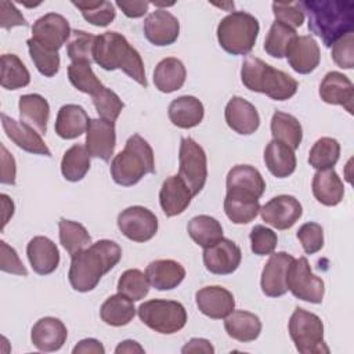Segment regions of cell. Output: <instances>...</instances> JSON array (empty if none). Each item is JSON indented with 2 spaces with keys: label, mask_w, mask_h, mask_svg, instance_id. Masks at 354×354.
<instances>
[{
  "label": "cell",
  "mask_w": 354,
  "mask_h": 354,
  "mask_svg": "<svg viewBox=\"0 0 354 354\" xmlns=\"http://www.w3.org/2000/svg\"><path fill=\"white\" fill-rule=\"evenodd\" d=\"M122 259L120 246L109 239H100L72 256L68 278L77 292L93 290L101 278Z\"/></svg>",
  "instance_id": "obj_1"
},
{
  "label": "cell",
  "mask_w": 354,
  "mask_h": 354,
  "mask_svg": "<svg viewBox=\"0 0 354 354\" xmlns=\"http://www.w3.org/2000/svg\"><path fill=\"white\" fill-rule=\"evenodd\" d=\"M308 18V30L332 47L340 37L354 29V3L351 0H304L300 1Z\"/></svg>",
  "instance_id": "obj_2"
},
{
  "label": "cell",
  "mask_w": 354,
  "mask_h": 354,
  "mask_svg": "<svg viewBox=\"0 0 354 354\" xmlns=\"http://www.w3.org/2000/svg\"><path fill=\"white\" fill-rule=\"evenodd\" d=\"M93 61L105 71L122 69L138 84L148 86L140 53L118 32H105L95 37Z\"/></svg>",
  "instance_id": "obj_3"
},
{
  "label": "cell",
  "mask_w": 354,
  "mask_h": 354,
  "mask_svg": "<svg viewBox=\"0 0 354 354\" xmlns=\"http://www.w3.org/2000/svg\"><path fill=\"white\" fill-rule=\"evenodd\" d=\"M241 80L248 90L266 94L275 101L292 98L299 88L297 80L290 75L272 68L263 59L253 55H248L243 59Z\"/></svg>",
  "instance_id": "obj_4"
},
{
  "label": "cell",
  "mask_w": 354,
  "mask_h": 354,
  "mask_svg": "<svg viewBox=\"0 0 354 354\" xmlns=\"http://www.w3.org/2000/svg\"><path fill=\"white\" fill-rule=\"evenodd\" d=\"M151 173H155V159L151 145L140 134L130 136L124 149L111 162V176L113 181L123 187H131L145 174Z\"/></svg>",
  "instance_id": "obj_5"
},
{
  "label": "cell",
  "mask_w": 354,
  "mask_h": 354,
  "mask_svg": "<svg viewBox=\"0 0 354 354\" xmlns=\"http://www.w3.org/2000/svg\"><path fill=\"white\" fill-rule=\"evenodd\" d=\"M260 32L257 18L246 11H232L217 26L220 47L232 55H246L256 44Z\"/></svg>",
  "instance_id": "obj_6"
},
{
  "label": "cell",
  "mask_w": 354,
  "mask_h": 354,
  "mask_svg": "<svg viewBox=\"0 0 354 354\" xmlns=\"http://www.w3.org/2000/svg\"><path fill=\"white\" fill-rule=\"evenodd\" d=\"M290 339L301 354H328L324 340V324L321 318L301 307L295 308L288 324Z\"/></svg>",
  "instance_id": "obj_7"
},
{
  "label": "cell",
  "mask_w": 354,
  "mask_h": 354,
  "mask_svg": "<svg viewBox=\"0 0 354 354\" xmlns=\"http://www.w3.org/2000/svg\"><path fill=\"white\" fill-rule=\"evenodd\" d=\"M137 311L142 324L162 335H173L187 324V311L180 301L153 299L140 304Z\"/></svg>",
  "instance_id": "obj_8"
},
{
  "label": "cell",
  "mask_w": 354,
  "mask_h": 354,
  "mask_svg": "<svg viewBox=\"0 0 354 354\" xmlns=\"http://www.w3.org/2000/svg\"><path fill=\"white\" fill-rule=\"evenodd\" d=\"M178 176L189 188L192 195H198L206 184L207 158L203 148L191 137H183L178 152Z\"/></svg>",
  "instance_id": "obj_9"
},
{
  "label": "cell",
  "mask_w": 354,
  "mask_h": 354,
  "mask_svg": "<svg viewBox=\"0 0 354 354\" xmlns=\"http://www.w3.org/2000/svg\"><path fill=\"white\" fill-rule=\"evenodd\" d=\"M286 286L295 297L303 301L318 304L324 299V281L313 274L306 257H293L286 272Z\"/></svg>",
  "instance_id": "obj_10"
},
{
  "label": "cell",
  "mask_w": 354,
  "mask_h": 354,
  "mask_svg": "<svg viewBox=\"0 0 354 354\" xmlns=\"http://www.w3.org/2000/svg\"><path fill=\"white\" fill-rule=\"evenodd\" d=\"M118 228L130 241L147 242L158 232V218L144 206H130L119 213Z\"/></svg>",
  "instance_id": "obj_11"
},
{
  "label": "cell",
  "mask_w": 354,
  "mask_h": 354,
  "mask_svg": "<svg viewBox=\"0 0 354 354\" xmlns=\"http://www.w3.org/2000/svg\"><path fill=\"white\" fill-rule=\"evenodd\" d=\"M72 29L65 17L55 12L44 14L32 26V39L46 48L58 51L69 40Z\"/></svg>",
  "instance_id": "obj_12"
},
{
  "label": "cell",
  "mask_w": 354,
  "mask_h": 354,
  "mask_svg": "<svg viewBox=\"0 0 354 354\" xmlns=\"http://www.w3.org/2000/svg\"><path fill=\"white\" fill-rule=\"evenodd\" d=\"M266 224L277 230H288L296 224L303 214L301 203L292 195H278L260 207Z\"/></svg>",
  "instance_id": "obj_13"
},
{
  "label": "cell",
  "mask_w": 354,
  "mask_h": 354,
  "mask_svg": "<svg viewBox=\"0 0 354 354\" xmlns=\"http://www.w3.org/2000/svg\"><path fill=\"white\" fill-rule=\"evenodd\" d=\"M241 260V248L227 238H221L203 250V264L207 271L216 275L232 274L239 267Z\"/></svg>",
  "instance_id": "obj_14"
},
{
  "label": "cell",
  "mask_w": 354,
  "mask_h": 354,
  "mask_svg": "<svg viewBox=\"0 0 354 354\" xmlns=\"http://www.w3.org/2000/svg\"><path fill=\"white\" fill-rule=\"evenodd\" d=\"M86 149L93 158L108 162L116 145L115 122L104 119H90L86 130Z\"/></svg>",
  "instance_id": "obj_15"
},
{
  "label": "cell",
  "mask_w": 354,
  "mask_h": 354,
  "mask_svg": "<svg viewBox=\"0 0 354 354\" xmlns=\"http://www.w3.org/2000/svg\"><path fill=\"white\" fill-rule=\"evenodd\" d=\"M144 35L153 46H170L180 35V22L167 10L158 8L145 18Z\"/></svg>",
  "instance_id": "obj_16"
},
{
  "label": "cell",
  "mask_w": 354,
  "mask_h": 354,
  "mask_svg": "<svg viewBox=\"0 0 354 354\" xmlns=\"http://www.w3.org/2000/svg\"><path fill=\"white\" fill-rule=\"evenodd\" d=\"M195 300L199 311L213 319H224L235 308L232 293L218 285L205 286L195 293Z\"/></svg>",
  "instance_id": "obj_17"
},
{
  "label": "cell",
  "mask_w": 354,
  "mask_h": 354,
  "mask_svg": "<svg viewBox=\"0 0 354 354\" xmlns=\"http://www.w3.org/2000/svg\"><path fill=\"white\" fill-rule=\"evenodd\" d=\"M293 256L286 252L271 253L261 272V290L268 297H279L288 292L286 272Z\"/></svg>",
  "instance_id": "obj_18"
},
{
  "label": "cell",
  "mask_w": 354,
  "mask_h": 354,
  "mask_svg": "<svg viewBox=\"0 0 354 354\" xmlns=\"http://www.w3.org/2000/svg\"><path fill=\"white\" fill-rule=\"evenodd\" d=\"M1 126L6 136L21 149L29 153L51 156V152L41 136L30 126L24 122H17L15 119L1 113Z\"/></svg>",
  "instance_id": "obj_19"
},
{
  "label": "cell",
  "mask_w": 354,
  "mask_h": 354,
  "mask_svg": "<svg viewBox=\"0 0 354 354\" xmlns=\"http://www.w3.org/2000/svg\"><path fill=\"white\" fill-rule=\"evenodd\" d=\"M285 57L288 58V62L295 72L307 75L315 71V68L319 65L321 51L314 37L296 36L290 41Z\"/></svg>",
  "instance_id": "obj_20"
},
{
  "label": "cell",
  "mask_w": 354,
  "mask_h": 354,
  "mask_svg": "<svg viewBox=\"0 0 354 354\" xmlns=\"http://www.w3.org/2000/svg\"><path fill=\"white\" fill-rule=\"evenodd\" d=\"M227 194L253 196L260 199L266 189V181L261 173L250 165L234 166L225 180Z\"/></svg>",
  "instance_id": "obj_21"
},
{
  "label": "cell",
  "mask_w": 354,
  "mask_h": 354,
  "mask_svg": "<svg viewBox=\"0 0 354 354\" xmlns=\"http://www.w3.org/2000/svg\"><path fill=\"white\" fill-rule=\"evenodd\" d=\"M224 118L228 127L242 136L253 134L260 126V115L254 105L238 95L227 102Z\"/></svg>",
  "instance_id": "obj_22"
},
{
  "label": "cell",
  "mask_w": 354,
  "mask_h": 354,
  "mask_svg": "<svg viewBox=\"0 0 354 354\" xmlns=\"http://www.w3.org/2000/svg\"><path fill=\"white\" fill-rule=\"evenodd\" d=\"M319 97L330 105H342L348 113H353L354 86L342 72H328L319 84Z\"/></svg>",
  "instance_id": "obj_23"
},
{
  "label": "cell",
  "mask_w": 354,
  "mask_h": 354,
  "mask_svg": "<svg viewBox=\"0 0 354 354\" xmlns=\"http://www.w3.org/2000/svg\"><path fill=\"white\" fill-rule=\"evenodd\" d=\"M68 330L64 322L54 317L40 318L30 330V340L40 351H57L66 342Z\"/></svg>",
  "instance_id": "obj_24"
},
{
  "label": "cell",
  "mask_w": 354,
  "mask_h": 354,
  "mask_svg": "<svg viewBox=\"0 0 354 354\" xmlns=\"http://www.w3.org/2000/svg\"><path fill=\"white\" fill-rule=\"evenodd\" d=\"M26 254L33 271L39 275L54 272L59 264V250L57 245L43 235H37L29 241Z\"/></svg>",
  "instance_id": "obj_25"
},
{
  "label": "cell",
  "mask_w": 354,
  "mask_h": 354,
  "mask_svg": "<svg viewBox=\"0 0 354 354\" xmlns=\"http://www.w3.org/2000/svg\"><path fill=\"white\" fill-rule=\"evenodd\" d=\"M192 196V192L178 174L170 176L163 181L159 191L160 207L167 217H174L189 206Z\"/></svg>",
  "instance_id": "obj_26"
},
{
  "label": "cell",
  "mask_w": 354,
  "mask_h": 354,
  "mask_svg": "<svg viewBox=\"0 0 354 354\" xmlns=\"http://www.w3.org/2000/svg\"><path fill=\"white\" fill-rule=\"evenodd\" d=\"M145 275L156 290H170L177 288L185 278V268L176 260L160 259L147 266Z\"/></svg>",
  "instance_id": "obj_27"
},
{
  "label": "cell",
  "mask_w": 354,
  "mask_h": 354,
  "mask_svg": "<svg viewBox=\"0 0 354 354\" xmlns=\"http://www.w3.org/2000/svg\"><path fill=\"white\" fill-rule=\"evenodd\" d=\"M167 115L174 126L180 129H192L203 120L205 108L196 97L181 95L170 102Z\"/></svg>",
  "instance_id": "obj_28"
},
{
  "label": "cell",
  "mask_w": 354,
  "mask_h": 354,
  "mask_svg": "<svg viewBox=\"0 0 354 354\" xmlns=\"http://www.w3.org/2000/svg\"><path fill=\"white\" fill-rule=\"evenodd\" d=\"M21 122L33 127L40 136L47 133L50 105L40 94H24L18 101Z\"/></svg>",
  "instance_id": "obj_29"
},
{
  "label": "cell",
  "mask_w": 354,
  "mask_h": 354,
  "mask_svg": "<svg viewBox=\"0 0 354 354\" xmlns=\"http://www.w3.org/2000/svg\"><path fill=\"white\" fill-rule=\"evenodd\" d=\"M90 118L83 106L76 104L62 105L55 119V133L64 140H73L82 136L88 126Z\"/></svg>",
  "instance_id": "obj_30"
},
{
  "label": "cell",
  "mask_w": 354,
  "mask_h": 354,
  "mask_svg": "<svg viewBox=\"0 0 354 354\" xmlns=\"http://www.w3.org/2000/svg\"><path fill=\"white\" fill-rule=\"evenodd\" d=\"M313 194L325 206H336L344 196V185L333 169L317 170L313 177Z\"/></svg>",
  "instance_id": "obj_31"
},
{
  "label": "cell",
  "mask_w": 354,
  "mask_h": 354,
  "mask_svg": "<svg viewBox=\"0 0 354 354\" xmlns=\"http://www.w3.org/2000/svg\"><path fill=\"white\" fill-rule=\"evenodd\" d=\"M224 319V329L227 335L238 342L249 343L260 336L261 321L250 311L234 310Z\"/></svg>",
  "instance_id": "obj_32"
},
{
  "label": "cell",
  "mask_w": 354,
  "mask_h": 354,
  "mask_svg": "<svg viewBox=\"0 0 354 354\" xmlns=\"http://www.w3.org/2000/svg\"><path fill=\"white\" fill-rule=\"evenodd\" d=\"M264 163L272 176L285 178L296 170V155L286 144L271 140L264 149Z\"/></svg>",
  "instance_id": "obj_33"
},
{
  "label": "cell",
  "mask_w": 354,
  "mask_h": 354,
  "mask_svg": "<svg viewBox=\"0 0 354 354\" xmlns=\"http://www.w3.org/2000/svg\"><path fill=\"white\" fill-rule=\"evenodd\" d=\"M187 77L184 64L174 57H167L159 61L153 71V84L162 93H173L180 90Z\"/></svg>",
  "instance_id": "obj_34"
},
{
  "label": "cell",
  "mask_w": 354,
  "mask_h": 354,
  "mask_svg": "<svg viewBox=\"0 0 354 354\" xmlns=\"http://www.w3.org/2000/svg\"><path fill=\"white\" fill-rule=\"evenodd\" d=\"M272 140L281 141L293 151L299 148L303 140V129L300 122L290 113L275 111L271 118Z\"/></svg>",
  "instance_id": "obj_35"
},
{
  "label": "cell",
  "mask_w": 354,
  "mask_h": 354,
  "mask_svg": "<svg viewBox=\"0 0 354 354\" xmlns=\"http://www.w3.org/2000/svg\"><path fill=\"white\" fill-rule=\"evenodd\" d=\"M136 315V307L130 299L118 293L109 296L100 308L101 319L111 326L127 325Z\"/></svg>",
  "instance_id": "obj_36"
},
{
  "label": "cell",
  "mask_w": 354,
  "mask_h": 354,
  "mask_svg": "<svg viewBox=\"0 0 354 354\" xmlns=\"http://www.w3.org/2000/svg\"><path fill=\"white\" fill-rule=\"evenodd\" d=\"M187 230L191 239L203 249L214 245L223 238L221 224L218 223V220L207 214H199L192 217L188 223Z\"/></svg>",
  "instance_id": "obj_37"
},
{
  "label": "cell",
  "mask_w": 354,
  "mask_h": 354,
  "mask_svg": "<svg viewBox=\"0 0 354 354\" xmlns=\"http://www.w3.org/2000/svg\"><path fill=\"white\" fill-rule=\"evenodd\" d=\"M224 212L234 224H248L256 218L260 212L257 198L227 194L224 199Z\"/></svg>",
  "instance_id": "obj_38"
},
{
  "label": "cell",
  "mask_w": 354,
  "mask_h": 354,
  "mask_svg": "<svg viewBox=\"0 0 354 354\" xmlns=\"http://www.w3.org/2000/svg\"><path fill=\"white\" fill-rule=\"evenodd\" d=\"M90 169V153L86 145L75 144L65 151L61 160V173L65 180L77 183L83 180Z\"/></svg>",
  "instance_id": "obj_39"
},
{
  "label": "cell",
  "mask_w": 354,
  "mask_h": 354,
  "mask_svg": "<svg viewBox=\"0 0 354 354\" xmlns=\"http://www.w3.org/2000/svg\"><path fill=\"white\" fill-rule=\"evenodd\" d=\"M58 230L59 242L71 256H75L91 245L90 234L87 232L86 227L77 221L59 218Z\"/></svg>",
  "instance_id": "obj_40"
},
{
  "label": "cell",
  "mask_w": 354,
  "mask_h": 354,
  "mask_svg": "<svg viewBox=\"0 0 354 354\" xmlns=\"http://www.w3.org/2000/svg\"><path fill=\"white\" fill-rule=\"evenodd\" d=\"M1 87L6 90H17L30 83V73L24 62L15 54L1 55Z\"/></svg>",
  "instance_id": "obj_41"
},
{
  "label": "cell",
  "mask_w": 354,
  "mask_h": 354,
  "mask_svg": "<svg viewBox=\"0 0 354 354\" xmlns=\"http://www.w3.org/2000/svg\"><path fill=\"white\" fill-rule=\"evenodd\" d=\"M340 156V144L332 137L318 138L308 153V163L317 170L333 169Z\"/></svg>",
  "instance_id": "obj_42"
},
{
  "label": "cell",
  "mask_w": 354,
  "mask_h": 354,
  "mask_svg": "<svg viewBox=\"0 0 354 354\" xmlns=\"http://www.w3.org/2000/svg\"><path fill=\"white\" fill-rule=\"evenodd\" d=\"M83 15V18L94 26H108L116 17V10L111 1L95 0V1H72Z\"/></svg>",
  "instance_id": "obj_43"
},
{
  "label": "cell",
  "mask_w": 354,
  "mask_h": 354,
  "mask_svg": "<svg viewBox=\"0 0 354 354\" xmlns=\"http://www.w3.org/2000/svg\"><path fill=\"white\" fill-rule=\"evenodd\" d=\"M68 77L72 86L84 94L94 95L104 87L88 62H71L68 66Z\"/></svg>",
  "instance_id": "obj_44"
},
{
  "label": "cell",
  "mask_w": 354,
  "mask_h": 354,
  "mask_svg": "<svg viewBox=\"0 0 354 354\" xmlns=\"http://www.w3.org/2000/svg\"><path fill=\"white\" fill-rule=\"evenodd\" d=\"M296 30L278 21L272 22L264 40V51L274 58H283L290 41L296 37Z\"/></svg>",
  "instance_id": "obj_45"
},
{
  "label": "cell",
  "mask_w": 354,
  "mask_h": 354,
  "mask_svg": "<svg viewBox=\"0 0 354 354\" xmlns=\"http://www.w3.org/2000/svg\"><path fill=\"white\" fill-rule=\"evenodd\" d=\"M149 286L148 278L142 271L130 268L120 275L118 281V293L126 296L131 301H138L148 295Z\"/></svg>",
  "instance_id": "obj_46"
},
{
  "label": "cell",
  "mask_w": 354,
  "mask_h": 354,
  "mask_svg": "<svg viewBox=\"0 0 354 354\" xmlns=\"http://www.w3.org/2000/svg\"><path fill=\"white\" fill-rule=\"evenodd\" d=\"M29 55L36 66V69L46 77H53L59 71V55L58 51H53L50 48L43 47L37 41H35L32 37L26 41Z\"/></svg>",
  "instance_id": "obj_47"
},
{
  "label": "cell",
  "mask_w": 354,
  "mask_h": 354,
  "mask_svg": "<svg viewBox=\"0 0 354 354\" xmlns=\"http://www.w3.org/2000/svg\"><path fill=\"white\" fill-rule=\"evenodd\" d=\"M95 37L91 33L84 30L75 29L71 33V37L66 44V54L72 62H88L93 61V50Z\"/></svg>",
  "instance_id": "obj_48"
},
{
  "label": "cell",
  "mask_w": 354,
  "mask_h": 354,
  "mask_svg": "<svg viewBox=\"0 0 354 354\" xmlns=\"http://www.w3.org/2000/svg\"><path fill=\"white\" fill-rule=\"evenodd\" d=\"M91 97L97 113L104 120L115 122L119 118L122 109L124 108V104L122 102L119 95L111 88H106L105 86Z\"/></svg>",
  "instance_id": "obj_49"
},
{
  "label": "cell",
  "mask_w": 354,
  "mask_h": 354,
  "mask_svg": "<svg viewBox=\"0 0 354 354\" xmlns=\"http://www.w3.org/2000/svg\"><path fill=\"white\" fill-rule=\"evenodd\" d=\"M250 249L257 256H266L274 253L277 245H278V236L271 230L261 224H257L252 228L250 234Z\"/></svg>",
  "instance_id": "obj_50"
},
{
  "label": "cell",
  "mask_w": 354,
  "mask_h": 354,
  "mask_svg": "<svg viewBox=\"0 0 354 354\" xmlns=\"http://www.w3.org/2000/svg\"><path fill=\"white\" fill-rule=\"evenodd\" d=\"M272 14L275 21L288 25L289 28L295 29L303 25L304 22V12L301 10L300 1H290V3H272Z\"/></svg>",
  "instance_id": "obj_51"
},
{
  "label": "cell",
  "mask_w": 354,
  "mask_h": 354,
  "mask_svg": "<svg viewBox=\"0 0 354 354\" xmlns=\"http://www.w3.org/2000/svg\"><path fill=\"white\" fill-rule=\"evenodd\" d=\"M296 235L307 254H314L324 246V230L318 223L303 224Z\"/></svg>",
  "instance_id": "obj_52"
},
{
  "label": "cell",
  "mask_w": 354,
  "mask_h": 354,
  "mask_svg": "<svg viewBox=\"0 0 354 354\" xmlns=\"http://www.w3.org/2000/svg\"><path fill=\"white\" fill-rule=\"evenodd\" d=\"M354 33H347L346 36L340 37L332 46V59L335 64L343 69H353L354 66Z\"/></svg>",
  "instance_id": "obj_53"
},
{
  "label": "cell",
  "mask_w": 354,
  "mask_h": 354,
  "mask_svg": "<svg viewBox=\"0 0 354 354\" xmlns=\"http://www.w3.org/2000/svg\"><path fill=\"white\" fill-rule=\"evenodd\" d=\"M0 268L4 272L15 274V275H28V270L24 263L19 260L15 249L7 245L4 241H0Z\"/></svg>",
  "instance_id": "obj_54"
},
{
  "label": "cell",
  "mask_w": 354,
  "mask_h": 354,
  "mask_svg": "<svg viewBox=\"0 0 354 354\" xmlns=\"http://www.w3.org/2000/svg\"><path fill=\"white\" fill-rule=\"evenodd\" d=\"M0 26L8 30L14 26H28V22L12 3L3 0L0 1Z\"/></svg>",
  "instance_id": "obj_55"
},
{
  "label": "cell",
  "mask_w": 354,
  "mask_h": 354,
  "mask_svg": "<svg viewBox=\"0 0 354 354\" xmlns=\"http://www.w3.org/2000/svg\"><path fill=\"white\" fill-rule=\"evenodd\" d=\"M0 148H1V177H0V181H1V184L14 185L15 184V173H17L15 159L7 151V148L3 144L0 145Z\"/></svg>",
  "instance_id": "obj_56"
},
{
  "label": "cell",
  "mask_w": 354,
  "mask_h": 354,
  "mask_svg": "<svg viewBox=\"0 0 354 354\" xmlns=\"http://www.w3.org/2000/svg\"><path fill=\"white\" fill-rule=\"evenodd\" d=\"M149 1H116V6L123 11V14L129 18H140L142 17L149 7Z\"/></svg>",
  "instance_id": "obj_57"
},
{
  "label": "cell",
  "mask_w": 354,
  "mask_h": 354,
  "mask_svg": "<svg viewBox=\"0 0 354 354\" xmlns=\"http://www.w3.org/2000/svg\"><path fill=\"white\" fill-rule=\"evenodd\" d=\"M73 354H87V353H91V354H104L105 353V347L102 346V343L97 339H83L80 340L72 350Z\"/></svg>",
  "instance_id": "obj_58"
},
{
  "label": "cell",
  "mask_w": 354,
  "mask_h": 354,
  "mask_svg": "<svg viewBox=\"0 0 354 354\" xmlns=\"http://www.w3.org/2000/svg\"><path fill=\"white\" fill-rule=\"evenodd\" d=\"M183 354L187 353H205V354H213L214 353V347L212 346V343L206 339L202 337H194L189 342H187V344L181 348Z\"/></svg>",
  "instance_id": "obj_59"
},
{
  "label": "cell",
  "mask_w": 354,
  "mask_h": 354,
  "mask_svg": "<svg viewBox=\"0 0 354 354\" xmlns=\"http://www.w3.org/2000/svg\"><path fill=\"white\" fill-rule=\"evenodd\" d=\"M0 201H1V216H3V221H1V230H4L6 224L8 223V220L12 217L14 214V202L11 201V198L6 194L0 195Z\"/></svg>",
  "instance_id": "obj_60"
},
{
  "label": "cell",
  "mask_w": 354,
  "mask_h": 354,
  "mask_svg": "<svg viewBox=\"0 0 354 354\" xmlns=\"http://www.w3.org/2000/svg\"><path fill=\"white\" fill-rule=\"evenodd\" d=\"M116 354H122V353H144V348L140 346V343L134 342V340H123L120 342L116 348H115Z\"/></svg>",
  "instance_id": "obj_61"
}]
</instances>
